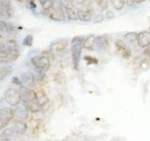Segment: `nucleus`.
<instances>
[{"label":"nucleus","mask_w":150,"mask_h":141,"mask_svg":"<svg viewBox=\"0 0 150 141\" xmlns=\"http://www.w3.org/2000/svg\"><path fill=\"white\" fill-rule=\"evenodd\" d=\"M20 91H21L23 103L37 100V91L34 90V89L29 88H25V87H21Z\"/></svg>","instance_id":"nucleus-6"},{"label":"nucleus","mask_w":150,"mask_h":141,"mask_svg":"<svg viewBox=\"0 0 150 141\" xmlns=\"http://www.w3.org/2000/svg\"><path fill=\"white\" fill-rule=\"evenodd\" d=\"M4 99L9 105L11 106H18L22 103V95L20 89L15 88H8L4 92Z\"/></svg>","instance_id":"nucleus-3"},{"label":"nucleus","mask_w":150,"mask_h":141,"mask_svg":"<svg viewBox=\"0 0 150 141\" xmlns=\"http://www.w3.org/2000/svg\"><path fill=\"white\" fill-rule=\"evenodd\" d=\"M33 43V36L32 35H27L25 36V39L23 40V44L25 46H31Z\"/></svg>","instance_id":"nucleus-24"},{"label":"nucleus","mask_w":150,"mask_h":141,"mask_svg":"<svg viewBox=\"0 0 150 141\" xmlns=\"http://www.w3.org/2000/svg\"><path fill=\"white\" fill-rule=\"evenodd\" d=\"M115 45L117 53L125 59H129L131 58V50L122 40H116L115 41Z\"/></svg>","instance_id":"nucleus-5"},{"label":"nucleus","mask_w":150,"mask_h":141,"mask_svg":"<svg viewBox=\"0 0 150 141\" xmlns=\"http://www.w3.org/2000/svg\"><path fill=\"white\" fill-rule=\"evenodd\" d=\"M8 25L6 22L0 20V33L5 31V30H7L8 29Z\"/></svg>","instance_id":"nucleus-29"},{"label":"nucleus","mask_w":150,"mask_h":141,"mask_svg":"<svg viewBox=\"0 0 150 141\" xmlns=\"http://www.w3.org/2000/svg\"><path fill=\"white\" fill-rule=\"evenodd\" d=\"M59 3L61 5V7H63L64 9H68V8H72L73 4L70 0H59Z\"/></svg>","instance_id":"nucleus-25"},{"label":"nucleus","mask_w":150,"mask_h":141,"mask_svg":"<svg viewBox=\"0 0 150 141\" xmlns=\"http://www.w3.org/2000/svg\"><path fill=\"white\" fill-rule=\"evenodd\" d=\"M83 59L86 61L88 65H90V64H98V60L96 59V58H93V56H84Z\"/></svg>","instance_id":"nucleus-27"},{"label":"nucleus","mask_w":150,"mask_h":141,"mask_svg":"<svg viewBox=\"0 0 150 141\" xmlns=\"http://www.w3.org/2000/svg\"><path fill=\"white\" fill-rule=\"evenodd\" d=\"M20 56V51L19 49H13L9 51L0 52V63L1 64H8L18 59Z\"/></svg>","instance_id":"nucleus-4"},{"label":"nucleus","mask_w":150,"mask_h":141,"mask_svg":"<svg viewBox=\"0 0 150 141\" xmlns=\"http://www.w3.org/2000/svg\"><path fill=\"white\" fill-rule=\"evenodd\" d=\"M130 1L132 2V3H135V4H140V3L144 2L145 0H130Z\"/></svg>","instance_id":"nucleus-34"},{"label":"nucleus","mask_w":150,"mask_h":141,"mask_svg":"<svg viewBox=\"0 0 150 141\" xmlns=\"http://www.w3.org/2000/svg\"><path fill=\"white\" fill-rule=\"evenodd\" d=\"M12 67L11 66H4L0 68V81H2L6 77H8L9 74L12 73Z\"/></svg>","instance_id":"nucleus-19"},{"label":"nucleus","mask_w":150,"mask_h":141,"mask_svg":"<svg viewBox=\"0 0 150 141\" xmlns=\"http://www.w3.org/2000/svg\"><path fill=\"white\" fill-rule=\"evenodd\" d=\"M0 119L11 122L14 119V109L8 106L0 108Z\"/></svg>","instance_id":"nucleus-11"},{"label":"nucleus","mask_w":150,"mask_h":141,"mask_svg":"<svg viewBox=\"0 0 150 141\" xmlns=\"http://www.w3.org/2000/svg\"><path fill=\"white\" fill-rule=\"evenodd\" d=\"M0 141H12V139L11 137H8V136H4L3 138L0 139Z\"/></svg>","instance_id":"nucleus-35"},{"label":"nucleus","mask_w":150,"mask_h":141,"mask_svg":"<svg viewBox=\"0 0 150 141\" xmlns=\"http://www.w3.org/2000/svg\"><path fill=\"white\" fill-rule=\"evenodd\" d=\"M49 17L53 21L56 22H63L65 21V13L63 12V9L61 8H54L53 11L49 13Z\"/></svg>","instance_id":"nucleus-12"},{"label":"nucleus","mask_w":150,"mask_h":141,"mask_svg":"<svg viewBox=\"0 0 150 141\" xmlns=\"http://www.w3.org/2000/svg\"><path fill=\"white\" fill-rule=\"evenodd\" d=\"M137 43L144 49L150 47V31L144 30L139 32L137 36Z\"/></svg>","instance_id":"nucleus-7"},{"label":"nucleus","mask_w":150,"mask_h":141,"mask_svg":"<svg viewBox=\"0 0 150 141\" xmlns=\"http://www.w3.org/2000/svg\"><path fill=\"white\" fill-rule=\"evenodd\" d=\"M105 17L107 19H112L115 17V13L112 12V11H109V9H106L105 11Z\"/></svg>","instance_id":"nucleus-31"},{"label":"nucleus","mask_w":150,"mask_h":141,"mask_svg":"<svg viewBox=\"0 0 150 141\" xmlns=\"http://www.w3.org/2000/svg\"><path fill=\"white\" fill-rule=\"evenodd\" d=\"M112 8L116 11H121L122 9L125 7V0H110Z\"/></svg>","instance_id":"nucleus-21"},{"label":"nucleus","mask_w":150,"mask_h":141,"mask_svg":"<svg viewBox=\"0 0 150 141\" xmlns=\"http://www.w3.org/2000/svg\"><path fill=\"white\" fill-rule=\"evenodd\" d=\"M108 44H109V38L107 37V35H101L100 37H97L96 45L98 46V49H106Z\"/></svg>","instance_id":"nucleus-17"},{"label":"nucleus","mask_w":150,"mask_h":141,"mask_svg":"<svg viewBox=\"0 0 150 141\" xmlns=\"http://www.w3.org/2000/svg\"><path fill=\"white\" fill-rule=\"evenodd\" d=\"M12 127H13L14 131H15V133L18 135L25 134L27 130V125L25 122L23 120H17L15 122H14V125Z\"/></svg>","instance_id":"nucleus-13"},{"label":"nucleus","mask_w":150,"mask_h":141,"mask_svg":"<svg viewBox=\"0 0 150 141\" xmlns=\"http://www.w3.org/2000/svg\"><path fill=\"white\" fill-rule=\"evenodd\" d=\"M41 55H42V56H46V58H48L51 61H52V59H54V53H53V52H52L51 50H47V51L42 52Z\"/></svg>","instance_id":"nucleus-28"},{"label":"nucleus","mask_w":150,"mask_h":141,"mask_svg":"<svg viewBox=\"0 0 150 141\" xmlns=\"http://www.w3.org/2000/svg\"><path fill=\"white\" fill-rule=\"evenodd\" d=\"M1 45H2V42L0 41V50H1Z\"/></svg>","instance_id":"nucleus-37"},{"label":"nucleus","mask_w":150,"mask_h":141,"mask_svg":"<svg viewBox=\"0 0 150 141\" xmlns=\"http://www.w3.org/2000/svg\"><path fill=\"white\" fill-rule=\"evenodd\" d=\"M0 139H1V138H0Z\"/></svg>","instance_id":"nucleus-38"},{"label":"nucleus","mask_w":150,"mask_h":141,"mask_svg":"<svg viewBox=\"0 0 150 141\" xmlns=\"http://www.w3.org/2000/svg\"><path fill=\"white\" fill-rule=\"evenodd\" d=\"M84 38L81 36L74 37L70 41V51H71L72 63L75 70H79V64L82 56V50L83 49Z\"/></svg>","instance_id":"nucleus-1"},{"label":"nucleus","mask_w":150,"mask_h":141,"mask_svg":"<svg viewBox=\"0 0 150 141\" xmlns=\"http://www.w3.org/2000/svg\"><path fill=\"white\" fill-rule=\"evenodd\" d=\"M96 2L101 11H106L108 9V0H96Z\"/></svg>","instance_id":"nucleus-23"},{"label":"nucleus","mask_w":150,"mask_h":141,"mask_svg":"<svg viewBox=\"0 0 150 141\" xmlns=\"http://www.w3.org/2000/svg\"><path fill=\"white\" fill-rule=\"evenodd\" d=\"M31 64L34 66V68L39 73L44 74L47 73L51 68L52 61L46 58V56L39 55V56H34L31 58Z\"/></svg>","instance_id":"nucleus-2"},{"label":"nucleus","mask_w":150,"mask_h":141,"mask_svg":"<svg viewBox=\"0 0 150 141\" xmlns=\"http://www.w3.org/2000/svg\"><path fill=\"white\" fill-rule=\"evenodd\" d=\"M69 41L66 39H59L57 41H54L50 46V50L53 53H61L63 52L66 48H67Z\"/></svg>","instance_id":"nucleus-8"},{"label":"nucleus","mask_w":150,"mask_h":141,"mask_svg":"<svg viewBox=\"0 0 150 141\" xmlns=\"http://www.w3.org/2000/svg\"><path fill=\"white\" fill-rule=\"evenodd\" d=\"M21 81L23 87L32 88L36 84V78L32 73H23L21 75Z\"/></svg>","instance_id":"nucleus-9"},{"label":"nucleus","mask_w":150,"mask_h":141,"mask_svg":"<svg viewBox=\"0 0 150 141\" xmlns=\"http://www.w3.org/2000/svg\"><path fill=\"white\" fill-rule=\"evenodd\" d=\"M37 102L41 106V108L44 107L49 103L48 96H47V94L42 89H40V90L37 91Z\"/></svg>","instance_id":"nucleus-14"},{"label":"nucleus","mask_w":150,"mask_h":141,"mask_svg":"<svg viewBox=\"0 0 150 141\" xmlns=\"http://www.w3.org/2000/svg\"><path fill=\"white\" fill-rule=\"evenodd\" d=\"M9 124V122L6 121V120H4L2 119H0V131H2L4 129H6L8 125Z\"/></svg>","instance_id":"nucleus-30"},{"label":"nucleus","mask_w":150,"mask_h":141,"mask_svg":"<svg viewBox=\"0 0 150 141\" xmlns=\"http://www.w3.org/2000/svg\"><path fill=\"white\" fill-rule=\"evenodd\" d=\"M97 37L95 35H89L87 36L83 41V48L86 50H93L94 46L96 45Z\"/></svg>","instance_id":"nucleus-16"},{"label":"nucleus","mask_w":150,"mask_h":141,"mask_svg":"<svg viewBox=\"0 0 150 141\" xmlns=\"http://www.w3.org/2000/svg\"><path fill=\"white\" fill-rule=\"evenodd\" d=\"M12 83L17 85V86H20V87H23V84H22V81L21 79H19L18 77H12Z\"/></svg>","instance_id":"nucleus-32"},{"label":"nucleus","mask_w":150,"mask_h":141,"mask_svg":"<svg viewBox=\"0 0 150 141\" xmlns=\"http://www.w3.org/2000/svg\"><path fill=\"white\" fill-rule=\"evenodd\" d=\"M15 131H14L13 127H8V129H5L3 131V135L4 136H8V137H11V135H15Z\"/></svg>","instance_id":"nucleus-26"},{"label":"nucleus","mask_w":150,"mask_h":141,"mask_svg":"<svg viewBox=\"0 0 150 141\" xmlns=\"http://www.w3.org/2000/svg\"><path fill=\"white\" fill-rule=\"evenodd\" d=\"M78 19L83 22H90L92 19V15L87 9H78L77 11Z\"/></svg>","instance_id":"nucleus-18"},{"label":"nucleus","mask_w":150,"mask_h":141,"mask_svg":"<svg viewBox=\"0 0 150 141\" xmlns=\"http://www.w3.org/2000/svg\"><path fill=\"white\" fill-rule=\"evenodd\" d=\"M137 36H138L137 33L129 32V33H127L125 35V39L129 42H134V41H137Z\"/></svg>","instance_id":"nucleus-22"},{"label":"nucleus","mask_w":150,"mask_h":141,"mask_svg":"<svg viewBox=\"0 0 150 141\" xmlns=\"http://www.w3.org/2000/svg\"><path fill=\"white\" fill-rule=\"evenodd\" d=\"M23 105H25L27 110L31 112V113H37V112H40L41 110V106L38 103L37 100L36 101H29V102H26V103H23Z\"/></svg>","instance_id":"nucleus-15"},{"label":"nucleus","mask_w":150,"mask_h":141,"mask_svg":"<svg viewBox=\"0 0 150 141\" xmlns=\"http://www.w3.org/2000/svg\"><path fill=\"white\" fill-rule=\"evenodd\" d=\"M65 14H66V16L68 17L69 20H70V21H76L78 19L77 11H75L73 8L65 9Z\"/></svg>","instance_id":"nucleus-20"},{"label":"nucleus","mask_w":150,"mask_h":141,"mask_svg":"<svg viewBox=\"0 0 150 141\" xmlns=\"http://www.w3.org/2000/svg\"><path fill=\"white\" fill-rule=\"evenodd\" d=\"M29 113L30 112L27 110V108L23 105H20L14 108V118H16L19 120L27 119L28 116H29Z\"/></svg>","instance_id":"nucleus-10"},{"label":"nucleus","mask_w":150,"mask_h":141,"mask_svg":"<svg viewBox=\"0 0 150 141\" xmlns=\"http://www.w3.org/2000/svg\"><path fill=\"white\" fill-rule=\"evenodd\" d=\"M141 69H143V70H146L148 68V63H147V61L146 60H144L142 63H141Z\"/></svg>","instance_id":"nucleus-33"},{"label":"nucleus","mask_w":150,"mask_h":141,"mask_svg":"<svg viewBox=\"0 0 150 141\" xmlns=\"http://www.w3.org/2000/svg\"><path fill=\"white\" fill-rule=\"evenodd\" d=\"M17 1L21 2V3H27V2H29L30 0H17Z\"/></svg>","instance_id":"nucleus-36"}]
</instances>
